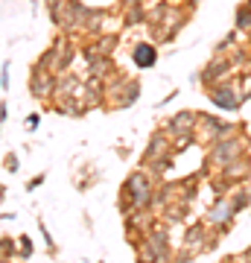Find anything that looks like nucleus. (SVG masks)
<instances>
[{
  "label": "nucleus",
  "mask_w": 251,
  "mask_h": 263,
  "mask_svg": "<svg viewBox=\"0 0 251 263\" xmlns=\"http://www.w3.org/2000/svg\"><path fill=\"white\" fill-rule=\"evenodd\" d=\"M103 24H105V12L103 9H91V6H85L82 21H79V29H85V32H100Z\"/></svg>",
  "instance_id": "obj_10"
},
{
  "label": "nucleus",
  "mask_w": 251,
  "mask_h": 263,
  "mask_svg": "<svg viewBox=\"0 0 251 263\" xmlns=\"http://www.w3.org/2000/svg\"><path fill=\"white\" fill-rule=\"evenodd\" d=\"M196 126H199V114L196 111H178V114L169 117V123L164 129H167L169 135H178V132H196Z\"/></svg>",
  "instance_id": "obj_8"
},
{
  "label": "nucleus",
  "mask_w": 251,
  "mask_h": 263,
  "mask_svg": "<svg viewBox=\"0 0 251 263\" xmlns=\"http://www.w3.org/2000/svg\"><path fill=\"white\" fill-rule=\"evenodd\" d=\"M248 138L245 135H231V138H222V141H214L210 143V152H207V164L210 167H225L228 161L240 158V155H245L248 152Z\"/></svg>",
  "instance_id": "obj_2"
},
{
  "label": "nucleus",
  "mask_w": 251,
  "mask_h": 263,
  "mask_svg": "<svg viewBox=\"0 0 251 263\" xmlns=\"http://www.w3.org/2000/svg\"><path fill=\"white\" fill-rule=\"evenodd\" d=\"M29 94L35 97V100H50V97L56 94V73L32 67V76H29Z\"/></svg>",
  "instance_id": "obj_6"
},
{
  "label": "nucleus",
  "mask_w": 251,
  "mask_h": 263,
  "mask_svg": "<svg viewBox=\"0 0 251 263\" xmlns=\"http://www.w3.org/2000/svg\"><path fill=\"white\" fill-rule=\"evenodd\" d=\"M234 211H231V202H228V199H216L214 202V208H210V211H207V216H205V222L210 228H216V231H219V234H225V231H228V228H231V222H234Z\"/></svg>",
  "instance_id": "obj_5"
},
{
  "label": "nucleus",
  "mask_w": 251,
  "mask_h": 263,
  "mask_svg": "<svg viewBox=\"0 0 251 263\" xmlns=\"http://www.w3.org/2000/svg\"><path fill=\"white\" fill-rule=\"evenodd\" d=\"M138 94H140V82L138 79H126L123 82V91H120V108H129V105L138 103Z\"/></svg>",
  "instance_id": "obj_13"
},
{
  "label": "nucleus",
  "mask_w": 251,
  "mask_h": 263,
  "mask_svg": "<svg viewBox=\"0 0 251 263\" xmlns=\"http://www.w3.org/2000/svg\"><path fill=\"white\" fill-rule=\"evenodd\" d=\"M234 193H231V211L234 214H240V211H245V208L251 205V187H245V184H234Z\"/></svg>",
  "instance_id": "obj_12"
},
{
  "label": "nucleus",
  "mask_w": 251,
  "mask_h": 263,
  "mask_svg": "<svg viewBox=\"0 0 251 263\" xmlns=\"http://www.w3.org/2000/svg\"><path fill=\"white\" fill-rule=\"evenodd\" d=\"M207 94H210V103H214L216 108H222V111H237V108L242 105L240 88H234L228 79L216 82L214 88H207Z\"/></svg>",
  "instance_id": "obj_3"
},
{
  "label": "nucleus",
  "mask_w": 251,
  "mask_h": 263,
  "mask_svg": "<svg viewBox=\"0 0 251 263\" xmlns=\"http://www.w3.org/2000/svg\"><path fill=\"white\" fill-rule=\"evenodd\" d=\"M88 73L100 76V79H108L114 73V62L108 56H93V59H88Z\"/></svg>",
  "instance_id": "obj_11"
},
{
  "label": "nucleus",
  "mask_w": 251,
  "mask_h": 263,
  "mask_svg": "<svg viewBox=\"0 0 251 263\" xmlns=\"http://www.w3.org/2000/svg\"><path fill=\"white\" fill-rule=\"evenodd\" d=\"M24 126H27L29 132H35L38 126H41V114H29V117H27V123H24Z\"/></svg>",
  "instance_id": "obj_20"
},
{
  "label": "nucleus",
  "mask_w": 251,
  "mask_h": 263,
  "mask_svg": "<svg viewBox=\"0 0 251 263\" xmlns=\"http://www.w3.org/2000/svg\"><path fill=\"white\" fill-rule=\"evenodd\" d=\"M41 184H44V176H35V179H29V181H27V190L32 193V190L41 187Z\"/></svg>",
  "instance_id": "obj_22"
},
{
  "label": "nucleus",
  "mask_w": 251,
  "mask_h": 263,
  "mask_svg": "<svg viewBox=\"0 0 251 263\" xmlns=\"http://www.w3.org/2000/svg\"><path fill=\"white\" fill-rule=\"evenodd\" d=\"M152 202H155V184L149 179V173L146 170L131 173L129 179L123 181V214L146 211V208H152Z\"/></svg>",
  "instance_id": "obj_1"
},
{
  "label": "nucleus",
  "mask_w": 251,
  "mask_h": 263,
  "mask_svg": "<svg viewBox=\"0 0 251 263\" xmlns=\"http://www.w3.org/2000/svg\"><path fill=\"white\" fill-rule=\"evenodd\" d=\"M242 29H251V6L248 3H242L240 9H237V32Z\"/></svg>",
  "instance_id": "obj_14"
},
{
  "label": "nucleus",
  "mask_w": 251,
  "mask_h": 263,
  "mask_svg": "<svg viewBox=\"0 0 251 263\" xmlns=\"http://www.w3.org/2000/svg\"><path fill=\"white\" fill-rule=\"evenodd\" d=\"M3 167L9 170V173H18V170H21V164H18V155H15V152H9V155L3 158Z\"/></svg>",
  "instance_id": "obj_17"
},
{
  "label": "nucleus",
  "mask_w": 251,
  "mask_h": 263,
  "mask_svg": "<svg viewBox=\"0 0 251 263\" xmlns=\"http://www.w3.org/2000/svg\"><path fill=\"white\" fill-rule=\"evenodd\" d=\"M32 254V240L27 234H21V257H29Z\"/></svg>",
  "instance_id": "obj_18"
},
{
  "label": "nucleus",
  "mask_w": 251,
  "mask_h": 263,
  "mask_svg": "<svg viewBox=\"0 0 251 263\" xmlns=\"http://www.w3.org/2000/svg\"><path fill=\"white\" fill-rule=\"evenodd\" d=\"M131 59H134V65L138 67H152L155 62H158V47L152 44V41H143V44H138V47L131 50Z\"/></svg>",
  "instance_id": "obj_9"
},
{
  "label": "nucleus",
  "mask_w": 251,
  "mask_h": 263,
  "mask_svg": "<svg viewBox=\"0 0 251 263\" xmlns=\"http://www.w3.org/2000/svg\"><path fill=\"white\" fill-rule=\"evenodd\" d=\"M240 97H242V103H245V100H251V73L242 76V82H240Z\"/></svg>",
  "instance_id": "obj_15"
},
{
  "label": "nucleus",
  "mask_w": 251,
  "mask_h": 263,
  "mask_svg": "<svg viewBox=\"0 0 251 263\" xmlns=\"http://www.w3.org/2000/svg\"><path fill=\"white\" fill-rule=\"evenodd\" d=\"M248 176H251V158H248V152H245V155H240V158L228 161L225 167H219V179H222L228 187L248 181Z\"/></svg>",
  "instance_id": "obj_4"
},
{
  "label": "nucleus",
  "mask_w": 251,
  "mask_h": 263,
  "mask_svg": "<svg viewBox=\"0 0 251 263\" xmlns=\"http://www.w3.org/2000/svg\"><path fill=\"white\" fill-rule=\"evenodd\" d=\"M50 3H53V0H50Z\"/></svg>",
  "instance_id": "obj_24"
},
{
  "label": "nucleus",
  "mask_w": 251,
  "mask_h": 263,
  "mask_svg": "<svg viewBox=\"0 0 251 263\" xmlns=\"http://www.w3.org/2000/svg\"><path fill=\"white\" fill-rule=\"evenodd\" d=\"M0 88H3V91H9V62L3 65V76H0Z\"/></svg>",
  "instance_id": "obj_21"
},
{
  "label": "nucleus",
  "mask_w": 251,
  "mask_h": 263,
  "mask_svg": "<svg viewBox=\"0 0 251 263\" xmlns=\"http://www.w3.org/2000/svg\"><path fill=\"white\" fill-rule=\"evenodd\" d=\"M15 254V243H12L9 237H3L0 240V257H12Z\"/></svg>",
  "instance_id": "obj_16"
},
{
  "label": "nucleus",
  "mask_w": 251,
  "mask_h": 263,
  "mask_svg": "<svg viewBox=\"0 0 251 263\" xmlns=\"http://www.w3.org/2000/svg\"><path fill=\"white\" fill-rule=\"evenodd\" d=\"M38 228H41V234H44V243H47V249H50V252H56V246H53V237H50V231H47V226L41 222V219H38Z\"/></svg>",
  "instance_id": "obj_19"
},
{
  "label": "nucleus",
  "mask_w": 251,
  "mask_h": 263,
  "mask_svg": "<svg viewBox=\"0 0 251 263\" xmlns=\"http://www.w3.org/2000/svg\"><path fill=\"white\" fill-rule=\"evenodd\" d=\"M169 152H172V135H169L167 129L152 132V138H149V146H146V152H143V164H146V161L161 158V155H169Z\"/></svg>",
  "instance_id": "obj_7"
},
{
  "label": "nucleus",
  "mask_w": 251,
  "mask_h": 263,
  "mask_svg": "<svg viewBox=\"0 0 251 263\" xmlns=\"http://www.w3.org/2000/svg\"><path fill=\"white\" fill-rule=\"evenodd\" d=\"M6 111H9V105H6V100L0 103V123H6Z\"/></svg>",
  "instance_id": "obj_23"
}]
</instances>
